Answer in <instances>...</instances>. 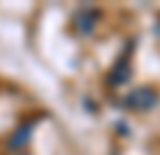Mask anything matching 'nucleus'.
Returning <instances> with one entry per match:
<instances>
[{
  "mask_svg": "<svg viewBox=\"0 0 160 155\" xmlns=\"http://www.w3.org/2000/svg\"><path fill=\"white\" fill-rule=\"evenodd\" d=\"M97 22H100V12L95 8H82L75 15V29L80 34H90L92 29L97 27Z\"/></svg>",
  "mask_w": 160,
  "mask_h": 155,
  "instance_id": "2",
  "label": "nucleus"
},
{
  "mask_svg": "<svg viewBox=\"0 0 160 155\" xmlns=\"http://www.w3.org/2000/svg\"><path fill=\"white\" fill-rule=\"evenodd\" d=\"M107 80H109V85H126L131 80V63L126 61V58H119L117 63H114V68L109 70V75H107Z\"/></svg>",
  "mask_w": 160,
  "mask_h": 155,
  "instance_id": "3",
  "label": "nucleus"
},
{
  "mask_svg": "<svg viewBox=\"0 0 160 155\" xmlns=\"http://www.w3.org/2000/svg\"><path fill=\"white\" fill-rule=\"evenodd\" d=\"M124 104L129 109H133V112H148V109H153L158 104V92L148 85H141L124 97Z\"/></svg>",
  "mask_w": 160,
  "mask_h": 155,
  "instance_id": "1",
  "label": "nucleus"
},
{
  "mask_svg": "<svg viewBox=\"0 0 160 155\" xmlns=\"http://www.w3.org/2000/svg\"><path fill=\"white\" fill-rule=\"evenodd\" d=\"M32 128H34V121L24 124L22 128H17V131H15V136L10 138V148H20V145H24V143H27V141H29Z\"/></svg>",
  "mask_w": 160,
  "mask_h": 155,
  "instance_id": "4",
  "label": "nucleus"
}]
</instances>
